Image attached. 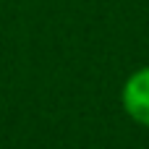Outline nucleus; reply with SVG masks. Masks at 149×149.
I'll list each match as a JSON object with an SVG mask.
<instances>
[{"instance_id":"obj_1","label":"nucleus","mask_w":149,"mask_h":149,"mask_svg":"<svg viewBox=\"0 0 149 149\" xmlns=\"http://www.w3.org/2000/svg\"><path fill=\"white\" fill-rule=\"evenodd\" d=\"M120 105H123V113H126L134 123L149 128V65L136 68V71L123 81Z\"/></svg>"}]
</instances>
